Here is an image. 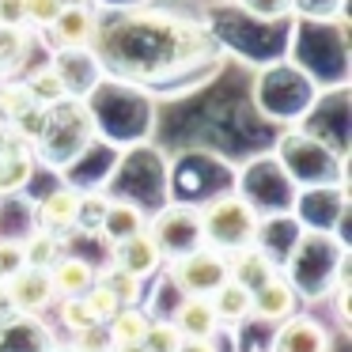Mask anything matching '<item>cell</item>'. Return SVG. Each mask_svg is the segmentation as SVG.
<instances>
[{
  "label": "cell",
  "mask_w": 352,
  "mask_h": 352,
  "mask_svg": "<svg viewBox=\"0 0 352 352\" xmlns=\"http://www.w3.org/2000/svg\"><path fill=\"white\" fill-rule=\"evenodd\" d=\"M91 114L95 137L107 140L110 148H137L152 129V99L144 95L140 84L118 76H102V84L84 99Z\"/></svg>",
  "instance_id": "obj_1"
},
{
  "label": "cell",
  "mask_w": 352,
  "mask_h": 352,
  "mask_svg": "<svg viewBox=\"0 0 352 352\" xmlns=\"http://www.w3.org/2000/svg\"><path fill=\"white\" fill-rule=\"evenodd\" d=\"M349 246L329 231H303L292 258L280 265V276L296 288L303 303L329 299L337 284H349Z\"/></svg>",
  "instance_id": "obj_2"
},
{
  "label": "cell",
  "mask_w": 352,
  "mask_h": 352,
  "mask_svg": "<svg viewBox=\"0 0 352 352\" xmlns=\"http://www.w3.org/2000/svg\"><path fill=\"white\" fill-rule=\"evenodd\" d=\"M91 140H95V125H91V114H87L84 99H61L42 110L31 152H34V163H42L54 175H65L87 152Z\"/></svg>",
  "instance_id": "obj_3"
},
{
  "label": "cell",
  "mask_w": 352,
  "mask_h": 352,
  "mask_svg": "<svg viewBox=\"0 0 352 352\" xmlns=\"http://www.w3.org/2000/svg\"><path fill=\"white\" fill-rule=\"evenodd\" d=\"M318 91L322 87L296 61L280 57V61H269L254 80V107L261 110V118L276 125H299L303 114L314 107Z\"/></svg>",
  "instance_id": "obj_4"
},
{
  "label": "cell",
  "mask_w": 352,
  "mask_h": 352,
  "mask_svg": "<svg viewBox=\"0 0 352 352\" xmlns=\"http://www.w3.org/2000/svg\"><path fill=\"white\" fill-rule=\"evenodd\" d=\"M276 163L284 167V175L296 182V190H311V186H349V160L337 155L333 148H326L322 140H314L311 133L288 129L276 140Z\"/></svg>",
  "instance_id": "obj_5"
},
{
  "label": "cell",
  "mask_w": 352,
  "mask_h": 352,
  "mask_svg": "<svg viewBox=\"0 0 352 352\" xmlns=\"http://www.w3.org/2000/svg\"><path fill=\"white\" fill-rule=\"evenodd\" d=\"M231 190L239 193V197L246 201V205L254 208V212L265 220V216H284L292 212V205H296V182H292L288 175H284V167L276 163V155H254V160H246L243 167L235 170V186Z\"/></svg>",
  "instance_id": "obj_6"
},
{
  "label": "cell",
  "mask_w": 352,
  "mask_h": 352,
  "mask_svg": "<svg viewBox=\"0 0 352 352\" xmlns=\"http://www.w3.org/2000/svg\"><path fill=\"white\" fill-rule=\"evenodd\" d=\"M258 220L261 216L235 190H228V193H220V197L201 205V243L220 250V254L243 250L258 235Z\"/></svg>",
  "instance_id": "obj_7"
},
{
  "label": "cell",
  "mask_w": 352,
  "mask_h": 352,
  "mask_svg": "<svg viewBox=\"0 0 352 352\" xmlns=\"http://www.w3.org/2000/svg\"><path fill=\"white\" fill-rule=\"evenodd\" d=\"M144 231L152 235V243L160 246L163 261H175V258H182V254L205 246L201 243V208L186 205V201H167V205H160L148 216Z\"/></svg>",
  "instance_id": "obj_8"
},
{
  "label": "cell",
  "mask_w": 352,
  "mask_h": 352,
  "mask_svg": "<svg viewBox=\"0 0 352 352\" xmlns=\"http://www.w3.org/2000/svg\"><path fill=\"white\" fill-rule=\"evenodd\" d=\"M292 216L303 223V231H329L349 246V186H311L296 193Z\"/></svg>",
  "instance_id": "obj_9"
},
{
  "label": "cell",
  "mask_w": 352,
  "mask_h": 352,
  "mask_svg": "<svg viewBox=\"0 0 352 352\" xmlns=\"http://www.w3.org/2000/svg\"><path fill=\"white\" fill-rule=\"evenodd\" d=\"M167 276L182 296H201L208 299L223 280H228V254L212 250V246H197V250L182 254V258L167 261Z\"/></svg>",
  "instance_id": "obj_10"
},
{
  "label": "cell",
  "mask_w": 352,
  "mask_h": 352,
  "mask_svg": "<svg viewBox=\"0 0 352 352\" xmlns=\"http://www.w3.org/2000/svg\"><path fill=\"white\" fill-rule=\"evenodd\" d=\"M269 352H333V333L322 318L299 311L273 326Z\"/></svg>",
  "instance_id": "obj_11"
},
{
  "label": "cell",
  "mask_w": 352,
  "mask_h": 352,
  "mask_svg": "<svg viewBox=\"0 0 352 352\" xmlns=\"http://www.w3.org/2000/svg\"><path fill=\"white\" fill-rule=\"evenodd\" d=\"M50 65H54V72L61 76L69 99H87V95L102 84V76H107V69H102L99 54H95L91 46H84V50H57V54H50Z\"/></svg>",
  "instance_id": "obj_12"
},
{
  "label": "cell",
  "mask_w": 352,
  "mask_h": 352,
  "mask_svg": "<svg viewBox=\"0 0 352 352\" xmlns=\"http://www.w3.org/2000/svg\"><path fill=\"white\" fill-rule=\"evenodd\" d=\"M95 34H99V12L95 8H61V16L46 31H38V38L46 42L50 54H57V50L95 46Z\"/></svg>",
  "instance_id": "obj_13"
},
{
  "label": "cell",
  "mask_w": 352,
  "mask_h": 352,
  "mask_svg": "<svg viewBox=\"0 0 352 352\" xmlns=\"http://www.w3.org/2000/svg\"><path fill=\"white\" fill-rule=\"evenodd\" d=\"M4 296L12 303V314H42L57 303L50 273L46 269H31V265H23L12 280H4Z\"/></svg>",
  "instance_id": "obj_14"
},
{
  "label": "cell",
  "mask_w": 352,
  "mask_h": 352,
  "mask_svg": "<svg viewBox=\"0 0 352 352\" xmlns=\"http://www.w3.org/2000/svg\"><path fill=\"white\" fill-rule=\"evenodd\" d=\"M76 208H80V190L76 186H57V190L42 193L34 205V228L50 231L57 239L76 235Z\"/></svg>",
  "instance_id": "obj_15"
},
{
  "label": "cell",
  "mask_w": 352,
  "mask_h": 352,
  "mask_svg": "<svg viewBox=\"0 0 352 352\" xmlns=\"http://www.w3.org/2000/svg\"><path fill=\"white\" fill-rule=\"evenodd\" d=\"M299 303H303V299L296 296V288L276 273V276H269L261 288L250 292V318L265 322V326H276V322L299 314Z\"/></svg>",
  "instance_id": "obj_16"
},
{
  "label": "cell",
  "mask_w": 352,
  "mask_h": 352,
  "mask_svg": "<svg viewBox=\"0 0 352 352\" xmlns=\"http://www.w3.org/2000/svg\"><path fill=\"white\" fill-rule=\"evenodd\" d=\"M34 167L38 163H34L31 144L8 129V137H0V201L27 190V182L34 178Z\"/></svg>",
  "instance_id": "obj_17"
},
{
  "label": "cell",
  "mask_w": 352,
  "mask_h": 352,
  "mask_svg": "<svg viewBox=\"0 0 352 352\" xmlns=\"http://www.w3.org/2000/svg\"><path fill=\"white\" fill-rule=\"evenodd\" d=\"M299 239H303V223H299L292 212H284V216H265V220H258L254 246L280 269L284 261L292 258V250H296Z\"/></svg>",
  "instance_id": "obj_18"
},
{
  "label": "cell",
  "mask_w": 352,
  "mask_h": 352,
  "mask_svg": "<svg viewBox=\"0 0 352 352\" xmlns=\"http://www.w3.org/2000/svg\"><path fill=\"white\" fill-rule=\"evenodd\" d=\"M110 261H114L118 269H125V273L140 276V280H148V276H155L167 261H163L160 246L152 243V235L148 231H140V235L125 239V243L110 246Z\"/></svg>",
  "instance_id": "obj_19"
},
{
  "label": "cell",
  "mask_w": 352,
  "mask_h": 352,
  "mask_svg": "<svg viewBox=\"0 0 352 352\" xmlns=\"http://www.w3.org/2000/svg\"><path fill=\"white\" fill-rule=\"evenodd\" d=\"M46 273H50V284H54V296H57V299H72V296H84V292L95 284L99 265H91L87 258L65 250L61 258H57L54 265L46 269Z\"/></svg>",
  "instance_id": "obj_20"
},
{
  "label": "cell",
  "mask_w": 352,
  "mask_h": 352,
  "mask_svg": "<svg viewBox=\"0 0 352 352\" xmlns=\"http://www.w3.org/2000/svg\"><path fill=\"white\" fill-rule=\"evenodd\" d=\"M170 322L178 326V333L182 337H201V341H216L220 337V318H216L212 303L201 296H182V303L175 307V314H170Z\"/></svg>",
  "instance_id": "obj_21"
},
{
  "label": "cell",
  "mask_w": 352,
  "mask_h": 352,
  "mask_svg": "<svg viewBox=\"0 0 352 352\" xmlns=\"http://www.w3.org/2000/svg\"><path fill=\"white\" fill-rule=\"evenodd\" d=\"M144 228H148V212H144V208L133 205V201L110 197L107 216H102V228H99V239L107 246H118V243H125V239L140 235Z\"/></svg>",
  "instance_id": "obj_22"
},
{
  "label": "cell",
  "mask_w": 352,
  "mask_h": 352,
  "mask_svg": "<svg viewBox=\"0 0 352 352\" xmlns=\"http://www.w3.org/2000/svg\"><path fill=\"white\" fill-rule=\"evenodd\" d=\"M276 273H280V269H276L254 243L243 246V250H231L228 254V280L243 284V288H250V292L261 288V284H265L269 276H276Z\"/></svg>",
  "instance_id": "obj_23"
},
{
  "label": "cell",
  "mask_w": 352,
  "mask_h": 352,
  "mask_svg": "<svg viewBox=\"0 0 352 352\" xmlns=\"http://www.w3.org/2000/svg\"><path fill=\"white\" fill-rule=\"evenodd\" d=\"M208 303H212V311H216L223 329H239L243 322H250V288H243L235 280H223L208 296Z\"/></svg>",
  "instance_id": "obj_24"
},
{
  "label": "cell",
  "mask_w": 352,
  "mask_h": 352,
  "mask_svg": "<svg viewBox=\"0 0 352 352\" xmlns=\"http://www.w3.org/2000/svg\"><path fill=\"white\" fill-rule=\"evenodd\" d=\"M152 326V314H148L144 303H133V307H118V314L107 322V333L114 344H140Z\"/></svg>",
  "instance_id": "obj_25"
},
{
  "label": "cell",
  "mask_w": 352,
  "mask_h": 352,
  "mask_svg": "<svg viewBox=\"0 0 352 352\" xmlns=\"http://www.w3.org/2000/svg\"><path fill=\"white\" fill-rule=\"evenodd\" d=\"M31 31L0 27V80H16V72L27 65V54H31Z\"/></svg>",
  "instance_id": "obj_26"
},
{
  "label": "cell",
  "mask_w": 352,
  "mask_h": 352,
  "mask_svg": "<svg viewBox=\"0 0 352 352\" xmlns=\"http://www.w3.org/2000/svg\"><path fill=\"white\" fill-rule=\"evenodd\" d=\"M95 280H99L102 288L114 292V299H118L122 307L140 303V299H144V284H148V280H140V276H133V273H125V269H118L114 261H107V265L95 273Z\"/></svg>",
  "instance_id": "obj_27"
},
{
  "label": "cell",
  "mask_w": 352,
  "mask_h": 352,
  "mask_svg": "<svg viewBox=\"0 0 352 352\" xmlns=\"http://www.w3.org/2000/svg\"><path fill=\"white\" fill-rule=\"evenodd\" d=\"M23 84H27V91H31V99L38 102V107H54V102L69 99V91H65L61 76L54 72V65H50V61L27 72V76H23Z\"/></svg>",
  "instance_id": "obj_28"
},
{
  "label": "cell",
  "mask_w": 352,
  "mask_h": 352,
  "mask_svg": "<svg viewBox=\"0 0 352 352\" xmlns=\"http://www.w3.org/2000/svg\"><path fill=\"white\" fill-rule=\"evenodd\" d=\"M110 193L107 190H80V208H76V235L99 239L102 216H107Z\"/></svg>",
  "instance_id": "obj_29"
},
{
  "label": "cell",
  "mask_w": 352,
  "mask_h": 352,
  "mask_svg": "<svg viewBox=\"0 0 352 352\" xmlns=\"http://www.w3.org/2000/svg\"><path fill=\"white\" fill-rule=\"evenodd\" d=\"M19 243H23V261L31 269H50L65 254V239L50 235V231H38V228H34L27 239H19Z\"/></svg>",
  "instance_id": "obj_30"
},
{
  "label": "cell",
  "mask_w": 352,
  "mask_h": 352,
  "mask_svg": "<svg viewBox=\"0 0 352 352\" xmlns=\"http://www.w3.org/2000/svg\"><path fill=\"white\" fill-rule=\"evenodd\" d=\"M57 322H61L69 333H84V329H95V326H102L99 318H95V311L87 307V299L84 296H72V299H57Z\"/></svg>",
  "instance_id": "obj_31"
},
{
  "label": "cell",
  "mask_w": 352,
  "mask_h": 352,
  "mask_svg": "<svg viewBox=\"0 0 352 352\" xmlns=\"http://www.w3.org/2000/svg\"><path fill=\"white\" fill-rule=\"evenodd\" d=\"M231 4L258 23H288L296 12V0H231Z\"/></svg>",
  "instance_id": "obj_32"
},
{
  "label": "cell",
  "mask_w": 352,
  "mask_h": 352,
  "mask_svg": "<svg viewBox=\"0 0 352 352\" xmlns=\"http://www.w3.org/2000/svg\"><path fill=\"white\" fill-rule=\"evenodd\" d=\"M292 19H314V23L349 19V0H296Z\"/></svg>",
  "instance_id": "obj_33"
},
{
  "label": "cell",
  "mask_w": 352,
  "mask_h": 352,
  "mask_svg": "<svg viewBox=\"0 0 352 352\" xmlns=\"http://www.w3.org/2000/svg\"><path fill=\"white\" fill-rule=\"evenodd\" d=\"M140 344H144L148 352H178L182 333H178V326L170 318H152V326H148V333Z\"/></svg>",
  "instance_id": "obj_34"
},
{
  "label": "cell",
  "mask_w": 352,
  "mask_h": 352,
  "mask_svg": "<svg viewBox=\"0 0 352 352\" xmlns=\"http://www.w3.org/2000/svg\"><path fill=\"white\" fill-rule=\"evenodd\" d=\"M69 352H110L114 341H110L107 326H95V329H84V333H69Z\"/></svg>",
  "instance_id": "obj_35"
},
{
  "label": "cell",
  "mask_w": 352,
  "mask_h": 352,
  "mask_svg": "<svg viewBox=\"0 0 352 352\" xmlns=\"http://www.w3.org/2000/svg\"><path fill=\"white\" fill-rule=\"evenodd\" d=\"M84 299H87V307H91V311H95V318H99L102 326H107V322H110V318H114V314H118V307H122V303H118V299H114V292H110V288H102L99 280H95L91 288L84 292Z\"/></svg>",
  "instance_id": "obj_36"
},
{
  "label": "cell",
  "mask_w": 352,
  "mask_h": 352,
  "mask_svg": "<svg viewBox=\"0 0 352 352\" xmlns=\"http://www.w3.org/2000/svg\"><path fill=\"white\" fill-rule=\"evenodd\" d=\"M23 265H27V261H23V243L4 235V239H0V284L12 280Z\"/></svg>",
  "instance_id": "obj_37"
},
{
  "label": "cell",
  "mask_w": 352,
  "mask_h": 352,
  "mask_svg": "<svg viewBox=\"0 0 352 352\" xmlns=\"http://www.w3.org/2000/svg\"><path fill=\"white\" fill-rule=\"evenodd\" d=\"M57 16H61V0H27V27L31 31H46Z\"/></svg>",
  "instance_id": "obj_38"
},
{
  "label": "cell",
  "mask_w": 352,
  "mask_h": 352,
  "mask_svg": "<svg viewBox=\"0 0 352 352\" xmlns=\"http://www.w3.org/2000/svg\"><path fill=\"white\" fill-rule=\"evenodd\" d=\"M0 27L31 31V27H27V0H0Z\"/></svg>",
  "instance_id": "obj_39"
},
{
  "label": "cell",
  "mask_w": 352,
  "mask_h": 352,
  "mask_svg": "<svg viewBox=\"0 0 352 352\" xmlns=\"http://www.w3.org/2000/svg\"><path fill=\"white\" fill-rule=\"evenodd\" d=\"M148 0H91V8H102L107 16H125V12H137Z\"/></svg>",
  "instance_id": "obj_40"
},
{
  "label": "cell",
  "mask_w": 352,
  "mask_h": 352,
  "mask_svg": "<svg viewBox=\"0 0 352 352\" xmlns=\"http://www.w3.org/2000/svg\"><path fill=\"white\" fill-rule=\"evenodd\" d=\"M178 352H220V344H216V341H201V337H182Z\"/></svg>",
  "instance_id": "obj_41"
},
{
  "label": "cell",
  "mask_w": 352,
  "mask_h": 352,
  "mask_svg": "<svg viewBox=\"0 0 352 352\" xmlns=\"http://www.w3.org/2000/svg\"><path fill=\"white\" fill-rule=\"evenodd\" d=\"M110 352H148V349H144V344H114Z\"/></svg>",
  "instance_id": "obj_42"
},
{
  "label": "cell",
  "mask_w": 352,
  "mask_h": 352,
  "mask_svg": "<svg viewBox=\"0 0 352 352\" xmlns=\"http://www.w3.org/2000/svg\"><path fill=\"white\" fill-rule=\"evenodd\" d=\"M61 8H91V0H61Z\"/></svg>",
  "instance_id": "obj_43"
},
{
  "label": "cell",
  "mask_w": 352,
  "mask_h": 352,
  "mask_svg": "<svg viewBox=\"0 0 352 352\" xmlns=\"http://www.w3.org/2000/svg\"><path fill=\"white\" fill-rule=\"evenodd\" d=\"M0 137H8V122H4V114H0Z\"/></svg>",
  "instance_id": "obj_44"
}]
</instances>
